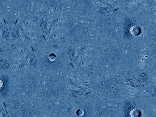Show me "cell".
Here are the masks:
<instances>
[]
</instances>
